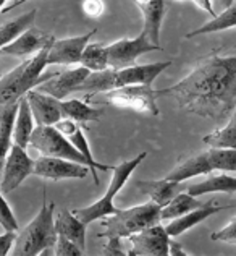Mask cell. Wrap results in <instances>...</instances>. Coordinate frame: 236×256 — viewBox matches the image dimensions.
Listing matches in <instances>:
<instances>
[{"label": "cell", "instance_id": "obj_1", "mask_svg": "<svg viewBox=\"0 0 236 256\" xmlns=\"http://www.w3.org/2000/svg\"><path fill=\"white\" fill-rule=\"evenodd\" d=\"M156 96L172 98L180 109L202 118H225L236 106V57L212 54L180 82L157 90Z\"/></svg>", "mask_w": 236, "mask_h": 256}, {"label": "cell", "instance_id": "obj_2", "mask_svg": "<svg viewBox=\"0 0 236 256\" xmlns=\"http://www.w3.org/2000/svg\"><path fill=\"white\" fill-rule=\"evenodd\" d=\"M55 203L42 201V208L21 232H18L13 253L18 256H37L53 254V246L57 242L55 219H53Z\"/></svg>", "mask_w": 236, "mask_h": 256}, {"label": "cell", "instance_id": "obj_3", "mask_svg": "<svg viewBox=\"0 0 236 256\" xmlns=\"http://www.w3.org/2000/svg\"><path fill=\"white\" fill-rule=\"evenodd\" d=\"M49 47L39 50L36 56L26 58L24 62H21L0 78V106L21 99L28 94V91L34 90L40 83H44L45 80L55 75V73H45V75L42 73L47 66Z\"/></svg>", "mask_w": 236, "mask_h": 256}, {"label": "cell", "instance_id": "obj_4", "mask_svg": "<svg viewBox=\"0 0 236 256\" xmlns=\"http://www.w3.org/2000/svg\"><path fill=\"white\" fill-rule=\"evenodd\" d=\"M160 210L162 206L151 200L128 210H117L113 214L104 218V234H99V237L128 238L130 235L144 230L147 227L160 224Z\"/></svg>", "mask_w": 236, "mask_h": 256}, {"label": "cell", "instance_id": "obj_5", "mask_svg": "<svg viewBox=\"0 0 236 256\" xmlns=\"http://www.w3.org/2000/svg\"><path fill=\"white\" fill-rule=\"evenodd\" d=\"M146 156H147L146 151L139 152L138 156H134L133 159L123 160L121 164L112 167L113 175H112L109 188H107L104 196L99 198L96 203H92L86 208H79V210H75L73 212H75L83 222H86V224H91V222H94V220L104 219V218H107V216L115 212L118 208H115V204H113V198H115L118 194V192L125 186L128 178H130L131 174L138 169V166L146 159Z\"/></svg>", "mask_w": 236, "mask_h": 256}, {"label": "cell", "instance_id": "obj_6", "mask_svg": "<svg viewBox=\"0 0 236 256\" xmlns=\"http://www.w3.org/2000/svg\"><path fill=\"white\" fill-rule=\"evenodd\" d=\"M104 99L113 107L128 109L149 117H159L156 90L149 84H130L104 92Z\"/></svg>", "mask_w": 236, "mask_h": 256}, {"label": "cell", "instance_id": "obj_7", "mask_svg": "<svg viewBox=\"0 0 236 256\" xmlns=\"http://www.w3.org/2000/svg\"><path fill=\"white\" fill-rule=\"evenodd\" d=\"M29 146L34 148L40 156L70 159L83 166H87V160L83 158V154L53 125H36L34 132L31 134Z\"/></svg>", "mask_w": 236, "mask_h": 256}, {"label": "cell", "instance_id": "obj_8", "mask_svg": "<svg viewBox=\"0 0 236 256\" xmlns=\"http://www.w3.org/2000/svg\"><path fill=\"white\" fill-rule=\"evenodd\" d=\"M32 174H34V159L28 156L24 148L13 143L3 160L0 192L2 194L11 193Z\"/></svg>", "mask_w": 236, "mask_h": 256}, {"label": "cell", "instance_id": "obj_9", "mask_svg": "<svg viewBox=\"0 0 236 256\" xmlns=\"http://www.w3.org/2000/svg\"><path fill=\"white\" fill-rule=\"evenodd\" d=\"M109 50V66L113 70H121L126 66L136 65V60L152 50H162V47L152 44L144 32L133 39H118V41L107 46Z\"/></svg>", "mask_w": 236, "mask_h": 256}, {"label": "cell", "instance_id": "obj_10", "mask_svg": "<svg viewBox=\"0 0 236 256\" xmlns=\"http://www.w3.org/2000/svg\"><path fill=\"white\" fill-rule=\"evenodd\" d=\"M130 242V256H168L170 250V235L167 234L165 226L156 224L136 232L128 237Z\"/></svg>", "mask_w": 236, "mask_h": 256}, {"label": "cell", "instance_id": "obj_11", "mask_svg": "<svg viewBox=\"0 0 236 256\" xmlns=\"http://www.w3.org/2000/svg\"><path fill=\"white\" fill-rule=\"evenodd\" d=\"M89 167L79 162L62 158L39 156L34 160V175L49 180H70V178H86Z\"/></svg>", "mask_w": 236, "mask_h": 256}, {"label": "cell", "instance_id": "obj_12", "mask_svg": "<svg viewBox=\"0 0 236 256\" xmlns=\"http://www.w3.org/2000/svg\"><path fill=\"white\" fill-rule=\"evenodd\" d=\"M97 30H92L86 34L66 38V39H55L49 47L47 52V65H75L79 64L81 54L84 47L91 41V38L96 34Z\"/></svg>", "mask_w": 236, "mask_h": 256}, {"label": "cell", "instance_id": "obj_13", "mask_svg": "<svg viewBox=\"0 0 236 256\" xmlns=\"http://www.w3.org/2000/svg\"><path fill=\"white\" fill-rule=\"evenodd\" d=\"M89 70L84 68V66H76V68L66 70L63 73H55L52 78L45 80L44 83H40L34 90L50 94V96L57 98L60 100H63L73 92H78L79 86L83 84V82L89 75Z\"/></svg>", "mask_w": 236, "mask_h": 256}, {"label": "cell", "instance_id": "obj_14", "mask_svg": "<svg viewBox=\"0 0 236 256\" xmlns=\"http://www.w3.org/2000/svg\"><path fill=\"white\" fill-rule=\"evenodd\" d=\"M53 41H55V38L52 34H47V32L36 30L34 26H32V28L24 31L23 34L18 39H15L13 42L2 47L0 52H2V56H13L19 58L32 57V56H36L39 50L49 47Z\"/></svg>", "mask_w": 236, "mask_h": 256}, {"label": "cell", "instance_id": "obj_15", "mask_svg": "<svg viewBox=\"0 0 236 256\" xmlns=\"http://www.w3.org/2000/svg\"><path fill=\"white\" fill-rule=\"evenodd\" d=\"M26 99L29 102L36 125H55L60 118H63L62 104H60L62 100L50 94L31 90L26 94Z\"/></svg>", "mask_w": 236, "mask_h": 256}, {"label": "cell", "instance_id": "obj_16", "mask_svg": "<svg viewBox=\"0 0 236 256\" xmlns=\"http://www.w3.org/2000/svg\"><path fill=\"white\" fill-rule=\"evenodd\" d=\"M172 65V60H164V62L146 64V65H133L126 68L117 70V88L130 86V84H149L156 82L162 72L167 70ZM115 88V90H117Z\"/></svg>", "mask_w": 236, "mask_h": 256}, {"label": "cell", "instance_id": "obj_17", "mask_svg": "<svg viewBox=\"0 0 236 256\" xmlns=\"http://www.w3.org/2000/svg\"><path fill=\"white\" fill-rule=\"evenodd\" d=\"M228 208H232V204H214L212 201H209V203H206L204 206L196 208V210L180 216V218L173 219V220H168L167 226H165V230L168 235H170V238L180 237V235H183L185 232H188L194 226L201 224L202 220L209 219L211 216L217 214L224 210H228Z\"/></svg>", "mask_w": 236, "mask_h": 256}, {"label": "cell", "instance_id": "obj_18", "mask_svg": "<svg viewBox=\"0 0 236 256\" xmlns=\"http://www.w3.org/2000/svg\"><path fill=\"white\" fill-rule=\"evenodd\" d=\"M188 193L193 196H199V194H211V193H236V177L228 172L220 174H209L207 177L188 186Z\"/></svg>", "mask_w": 236, "mask_h": 256}, {"label": "cell", "instance_id": "obj_19", "mask_svg": "<svg viewBox=\"0 0 236 256\" xmlns=\"http://www.w3.org/2000/svg\"><path fill=\"white\" fill-rule=\"evenodd\" d=\"M212 172H214V169H212L211 162H209L207 151H204V152L194 154V156L183 160V162L178 164L164 178L173 180V182H181V184H183V182L190 180V178L199 177V175H209Z\"/></svg>", "mask_w": 236, "mask_h": 256}, {"label": "cell", "instance_id": "obj_20", "mask_svg": "<svg viewBox=\"0 0 236 256\" xmlns=\"http://www.w3.org/2000/svg\"><path fill=\"white\" fill-rule=\"evenodd\" d=\"M36 128L34 117H32L31 107L26 96L19 99V106H18V112H16V118H15V125H13V143L28 150L29 141H31V134Z\"/></svg>", "mask_w": 236, "mask_h": 256}, {"label": "cell", "instance_id": "obj_21", "mask_svg": "<svg viewBox=\"0 0 236 256\" xmlns=\"http://www.w3.org/2000/svg\"><path fill=\"white\" fill-rule=\"evenodd\" d=\"M86 222L81 220L73 211H62L55 219V230L68 240L75 242L79 248H86Z\"/></svg>", "mask_w": 236, "mask_h": 256}, {"label": "cell", "instance_id": "obj_22", "mask_svg": "<svg viewBox=\"0 0 236 256\" xmlns=\"http://www.w3.org/2000/svg\"><path fill=\"white\" fill-rule=\"evenodd\" d=\"M143 20H144V30L143 32L147 39L160 47V30L162 22L165 16V0H149L143 8Z\"/></svg>", "mask_w": 236, "mask_h": 256}, {"label": "cell", "instance_id": "obj_23", "mask_svg": "<svg viewBox=\"0 0 236 256\" xmlns=\"http://www.w3.org/2000/svg\"><path fill=\"white\" fill-rule=\"evenodd\" d=\"M60 104H62L63 117L75 120L78 124L99 122L100 117L105 114V107H91L79 99H63Z\"/></svg>", "mask_w": 236, "mask_h": 256}, {"label": "cell", "instance_id": "obj_24", "mask_svg": "<svg viewBox=\"0 0 236 256\" xmlns=\"http://www.w3.org/2000/svg\"><path fill=\"white\" fill-rule=\"evenodd\" d=\"M19 99L15 102L0 106V160H5L13 144V125H15Z\"/></svg>", "mask_w": 236, "mask_h": 256}, {"label": "cell", "instance_id": "obj_25", "mask_svg": "<svg viewBox=\"0 0 236 256\" xmlns=\"http://www.w3.org/2000/svg\"><path fill=\"white\" fill-rule=\"evenodd\" d=\"M236 28V4L227 6L220 13H217L212 20H209L207 23H204L199 28L193 30L190 32H186V39L196 38V36H204V34H212V32H220Z\"/></svg>", "mask_w": 236, "mask_h": 256}, {"label": "cell", "instance_id": "obj_26", "mask_svg": "<svg viewBox=\"0 0 236 256\" xmlns=\"http://www.w3.org/2000/svg\"><path fill=\"white\" fill-rule=\"evenodd\" d=\"M138 186L141 192L151 198V201L157 203L159 206H165L180 192L181 182L162 178L157 182H139Z\"/></svg>", "mask_w": 236, "mask_h": 256}, {"label": "cell", "instance_id": "obj_27", "mask_svg": "<svg viewBox=\"0 0 236 256\" xmlns=\"http://www.w3.org/2000/svg\"><path fill=\"white\" fill-rule=\"evenodd\" d=\"M204 204L206 203H201V201L196 196H193V194H190L188 192L186 193L178 192L165 206H162L160 219H162V222L173 220V219L180 218V216H183V214L190 212L193 210H196V208L204 206Z\"/></svg>", "mask_w": 236, "mask_h": 256}, {"label": "cell", "instance_id": "obj_28", "mask_svg": "<svg viewBox=\"0 0 236 256\" xmlns=\"http://www.w3.org/2000/svg\"><path fill=\"white\" fill-rule=\"evenodd\" d=\"M117 70L113 68H105L102 72H91L87 78L79 86L78 91L87 92L89 96H94L97 92H107L117 88Z\"/></svg>", "mask_w": 236, "mask_h": 256}, {"label": "cell", "instance_id": "obj_29", "mask_svg": "<svg viewBox=\"0 0 236 256\" xmlns=\"http://www.w3.org/2000/svg\"><path fill=\"white\" fill-rule=\"evenodd\" d=\"M36 13H37L36 10H31L28 13H24V15L11 20V22H6L0 26V49L5 47L6 44L13 42L15 39H18L24 31L32 28L34 26Z\"/></svg>", "mask_w": 236, "mask_h": 256}, {"label": "cell", "instance_id": "obj_30", "mask_svg": "<svg viewBox=\"0 0 236 256\" xmlns=\"http://www.w3.org/2000/svg\"><path fill=\"white\" fill-rule=\"evenodd\" d=\"M79 65L89 72H102L109 68V50L102 42H87L81 54Z\"/></svg>", "mask_w": 236, "mask_h": 256}, {"label": "cell", "instance_id": "obj_31", "mask_svg": "<svg viewBox=\"0 0 236 256\" xmlns=\"http://www.w3.org/2000/svg\"><path fill=\"white\" fill-rule=\"evenodd\" d=\"M68 138L71 141V144L76 148V150L83 154V158L87 160V166H89V170L92 172V178L94 182H96V185H99V177H97V170H109L112 169V166H105V164H100L97 162L96 159H94L92 152H91V148H89V141H87L86 134L83 132V128L78 126L75 132H73L71 134H68Z\"/></svg>", "mask_w": 236, "mask_h": 256}, {"label": "cell", "instance_id": "obj_32", "mask_svg": "<svg viewBox=\"0 0 236 256\" xmlns=\"http://www.w3.org/2000/svg\"><path fill=\"white\" fill-rule=\"evenodd\" d=\"M202 143L209 148H220V150H236V126L228 122L225 126L217 128L212 133L202 138Z\"/></svg>", "mask_w": 236, "mask_h": 256}, {"label": "cell", "instance_id": "obj_33", "mask_svg": "<svg viewBox=\"0 0 236 256\" xmlns=\"http://www.w3.org/2000/svg\"><path fill=\"white\" fill-rule=\"evenodd\" d=\"M209 162L214 172L236 174V150H220V148H209L207 150Z\"/></svg>", "mask_w": 236, "mask_h": 256}, {"label": "cell", "instance_id": "obj_34", "mask_svg": "<svg viewBox=\"0 0 236 256\" xmlns=\"http://www.w3.org/2000/svg\"><path fill=\"white\" fill-rule=\"evenodd\" d=\"M0 226L3 227V230L18 232L16 218H15V214H13L10 204L6 203V200L3 198L2 192H0Z\"/></svg>", "mask_w": 236, "mask_h": 256}, {"label": "cell", "instance_id": "obj_35", "mask_svg": "<svg viewBox=\"0 0 236 256\" xmlns=\"http://www.w3.org/2000/svg\"><path fill=\"white\" fill-rule=\"evenodd\" d=\"M53 254L57 256H81L83 248H79L75 242L68 240L63 235H57L55 246H53Z\"/></svg>", "mask_w": 236, "mask_h": 256}, {"label": "cell", "instance_id": "obj_36", "mask_svg": "<svg viewBox=\"0 0 236 256\" xmlns=\"http://www.w3.org/2000/svg\"><path fill=\"white\" fill-rule=\"evenodd\" d=\"M233 238H236V216L225 227H222L220 230L211 235V240L214 242H227V244H230Z\"/></svg>", "mask_w": 236, "mask_h": 256}, {"label": "cell", "instance_id": "obj_37", "mask_svg": "<svg viewBox=\"0 0 236 256\" xmlns=\"http://www.w3.org/2000/svg\"><path fill=\"white\" fill-rule=\"evenodd\" d=\"M81 8L87 18H100L105 12V4L104 0H83Z\"/></svg>", "mask_w": 236, "mask_h": 256}, {"label": "cell", "instance_id": "obj_38", "mask_svg": "<svg viewBox=\"0 0 236 256\" xmlns=\"http://www.w3.org/2000/svg\"><path fill=\"white\" fill-rule=\"evenodd\" d=\"M16 235L18 232L13 230H5V234L0 235V256H6L11 252L13 245H15Z\"/></svg>", "mask_w": 236, "mask_h": 256}, {"label": "cell", "instance_id": "obj_39", "mask_svg": "<svg viewBox=\"0 0 236 256\" xmlns=\"http://www.w3.org/2000/svg\"><path fill=\"white\" fill-rule=\"evenodd\" d=\"M102 254H109V256H121V254H126V252H123V248H121V238H117V237L107 238V244L104 245Z\"/></svg>", "mask_w": 236, "mask_h": 256}, {"label": "cell", "instance_id": "obj_40", "mask_svg": "<svg viewBox=\"0 0 236 256\" xmlns=\"http://www.w3.org/2000/svg\"><path fill=\"white\" fill-rule=\"evenodd\" d=\"M191 2L198 6V8H201V10H204V12H207L209 15H211L212 18L217 15L215 13V10H214V5H212V0H191Z\"/></svg>", "mask_w": 236, "mask_h": 256}, {"label": "cell", "instance_id": "obj_41", "mask_svg": "<svg viewBox=\"0 0 236 256\" xmlns=\"http://www.w3.org/2000/svg\"><path fill=\"white\" fill-rule=\"evenodd\" d=\"M168 254L170 256H186L190 253H188L180 244H177V242H170V250H168Z\"/></svg>", "mask_w": 236, "mask_h": 256}, {"label": "cell", "instance_id": "obj_42", "mask_svg": "<svg viewBox=\"0 0 236 256\" xmlns=\"http://www.w3.org/2000/svg\"><path fill=\"white\" fill-rule=\"evenodd\" d=\"M26 2H29V0H15V2H11L8 6H5V8L2 10L3 13H8V12H13L15 8H18V6H21L23 4H26Z\"/></svg>", "mask_w": 236, "mask_h": 256}, {"label": "cell", "instance_id": "obj_43", "mask_svg": "<svg viewBox=\"0 0 236 256\" xmlns=\"http://www.w3.org/2000/svg\"><path fill=\"white\" fill-rule=\"evenodd\" d=\"M219 5H220V8H227V6H230L235 4V0H217Z\"/></svg>", "mask_w": 236, "mask_h": 256}, {"label": "cell", "instance_id": "obj_44", "mask_svg": "<svg viewBox=\"0 0 236 256\" xmlns=\"http://www.w3.org/2000/svg\"><path fill=\"white\" fill-rule=\"evenodd\" d=\"M228 122L233 124L236 126V106H235V109L232 110V117H230V120H228Z\"/></svg>", "mask_w": 236, "mask_h": 256}, {"label": "cell", "instance_id": "obj_45", "mask_svg": "<svg viewBox=\"0 0 236 256\" xmlns=\"http://www.w3.org/2000/svg\"><path fill=\"white\" fill-rule=\"evenodd\" d=\"M2 170H3V160H0V180H2Z\"/></svg>", "mask_w": 236, "mask_h": 256}, {"label": "cell", "instance_id": "obj_46", "mask_svg": "<svg viewBox=\"0 0 236 256\" xmlns=\"http://www.w3.org/2000/svg\"><path fill=\"white\" fill-rule=\"evenodd\" d=\"M5 4H6V0H0V10L5 8Z\"/></svg>", "mask_w": 236, "mask_h": 256}, {"label": "cell", "instance_id": "obj_47", "mask_svg": "<svg viewBox=\"0 0 236 256\" xmlns=\"http://www.w3.org/2000/svg\"><path fill=\"white\" fill-rule=\"evenodd\" d=\"M230 244H232V245H236V238H233V240L230 242Z\"/></svg>", "mask_w": 236, "mask_h": 256}, {"label": "cell", "instance_id": "obj_48", "mask_svg": "<svg viewBox=\"0 0 236 256\" xmlns=\"http://www.w3.org/2000/svg\"><path fill=\"white\" fill-rule=\"evenodd\" d=\"M0 56H2V52H0Z\"/></svg>", "mask_w": 236, "mask_h": 256}]
</instances>
